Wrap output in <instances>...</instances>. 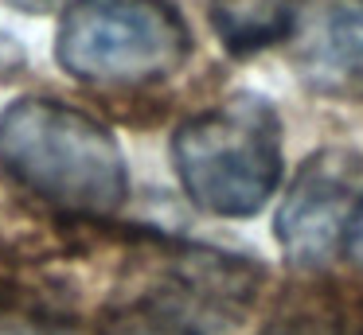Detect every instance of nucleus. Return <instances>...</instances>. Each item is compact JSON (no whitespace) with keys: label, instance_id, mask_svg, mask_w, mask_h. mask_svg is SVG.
Instances as JSON below:
<instances>
[{"label":"nucleus","instance_id":"1","mask_svg":"<svg viewBox=\"0 0 363 335\" xmlns=\"http://www.w3.org/2000/svg\"><path fill=\"white\" fill-rule=\"evenodd\" d=\"M0 168L71 215H113L129 195L125 156L113 132L51 98H20L0 113Z\"/></svg>","mask_w":363,"mask_h":335},{"label":"nucleus","instance_id":"2","mask_svg":"<svg viewBox=\"0 0 363 335\" xmlns=\"http://www.w3.org/2000/svg\"><path fill=\"white\" fill-rule=\"evenodd\" d=\"M172 164L196 207L250 218L281 179V121L262 98H230L176 129Z\"/></svg>","mask_w":363,"mask_h":335},{"label":"nucleus","instance_id":"3","mask_svg":"<svg viewBox=\"0 0 363 335\" xmlns=\"http://www.w3.org/2000/svg\"><path fill=\"white\" fill-rule=\"evenodd\" d=\"M191 51L188 23L164 0H74L59 23V62L79 82L149 86Z\"/></svg>","mask_w":363,"mask_h":335},{"label":"nucleus","instance_id":"4","mask_svg":"<svg viewBox=\"0 0 363 335\" xmlns=\"http://www.w3.org/2000/svg\"><path fill=\"white\" fill-rule=\"evenodd\" d=\"M363 207V160L347 148L308 156L277 207V242L285 257L320 269L344 254L352 222Z\"/></svg>","mask_w":363,"mask_h":335},{"label":"nucleus","instance_id":"5","mask_svg":"<svg viewBox=\"0 0 363 335\" xmlns=\"http://www.w3.org/2000/svg\"><path fill=\"white\" fill-rule=\"evenodd\" d=\"M293 67L313 90L336 98L363 93V0H289Z\"/></svg>","mask_w":363,"mask_h":335},{"label":"nucleus","instance_id":"6","mask_svg":"<svg viewBox=\"0 0 363 335\" xmlns=\"http://www.w3.org/2000/svg\"><path fill=\"white\" fill-rule=\"evenodd\" d=\"M211 20L230 51H258L285 39L289 0H215Z\"/></svg>","mask_w":363,"mask_h":335},{"label":"nucleus","instance_id":"7","mask_svg":"<svg viewBox=\"0 0 363 335\" xmlns=\"http://www.w3.org/2000/svg\"><path fill=\"white\" fill-rule=\"evenodd\" d=\"M106 335H191V327L168 316H129L125 324H113Z\"/></svg>","mask_w":363,"mask_h":335},{"label":"nucleus","instance_id":"8","mask_svg":"<svg viewBox=\"0 0 363 335\" xmlns=\"http://www.w3.org/2000/svg\"><path fill=\"white\" fill-rule=\"evenodd\" d=\"M274 335H344L332 324H313V319H301V324H281Z\"/></svg>","mask_w":363,"mask_h":335},{"label":"nucleus","instance_id":"9","mask_svg":"<svg viewBox=\"0 0 363 335\" xmlns=\"http://www.w3.org/2000/svg\"><path fill=\"white\" fill-rule=\"evenodd\" d=\"M344 254H352L355 261L363 265V207H359V215H355V222H352V234H347V246H344Z\"/></svg>","mask_w":363,"mask_h":335},{"label":"nucleus","instance_id":"10","mask_svg":"<svg viewBox=\"0 0 363 335\" xmlns=\"http://www.w3.org/2000/svg\"><path fill=\"white\" fill-rule=\"evenodd\" d=\"M9 8H16V12H51V8H59L63 0H4Z\"/></svg>","mask_w":363,"mask_h":335},{"label":"nucleus","instance_id":"11","mask_svg":"<svg viewBox=\"0 0 363 335\" xmlns=\"http://www.w3.org/2000/svg\"><path fill=\"white\" fill-rule=\"evenodd\" d=\"M0 335H12V331H0Z\"/></svg>","mask_w":363,"mask_h":335}]
</instances>
